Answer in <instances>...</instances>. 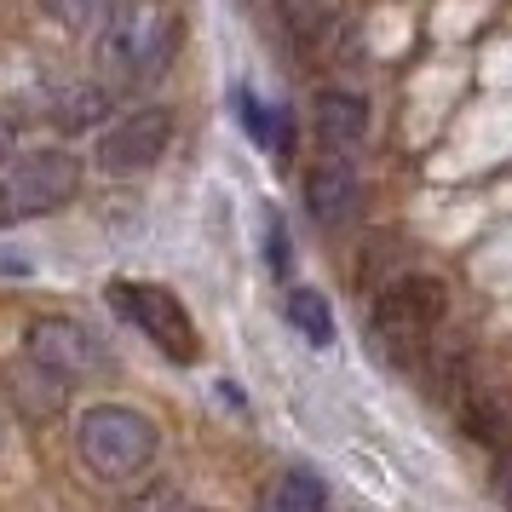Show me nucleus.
I'll return each mask as SVG.
<instances>
[{
  "mask_svg": "<svg viewBox=\"0 0 512 512\" xmlns=\"http://www.w3.org/2000/svg\"><path fill=\"white\" fill-rule=\"evenodd\" d=\"M75 449L104 484H133L156 461V420L127 403H93L75 426Z\"/></svg>",
  "mask_w": 512,
  "mask_h": 512,
  "instance_id": "f257e3e1",
  "label": "nucleus"
},
{
  "mask_svg": "<svg viewBox=\"0 0 512 512\" xmlns=\"http://www.w3.org/2000/svg\"><path fill=\"white\" fill-rule=\"evenodd\" d=\"M179 47V6L173 0H133L121 18L104 29V64L116 81H150L167 70Z\"/></svg>",
  "mask_w": 512,
  "mask_h": 512,
  "instance_id": "f03ea898",
  "label": "nucleus"
},
{
  "mask_svg": "<svg viewBox=\"0 0 512 512\" xmlns=\"http://www.w3.org/2000/svg\"><path fill=\"white\" fill-rule=\"evenodd\" d=\"M443 311H449V294H443L438 277H420V271H403V277L374 300V340L392 363H409L432 334H438Z\"/></svg>",
  "mask_w": 512,
  "mask_h": 512,
  "instance_id": "7ed1b4c3",
  "label": "nucleus"
},
{
  "mask_svg": "<svg viewBox=\"0 0 512 512\" xmlns=\"http://www.w3.org/2000/svg\"><path fill=\"white\" fill-rule=\"evenodd\" d=\"M81 185V162L70 150H35L24 162L6 167L0 179V225H24L41 213H58Z\"/></svg>",
  "mask_w": 512,
  "mask_h": 512,
  "instance_id": "20e7f679",
  "label": "nucleus"
},
{
  "mask_svg": "<svg viewBox=\"0 0 512 512\" xmlns=\"http://www.w3.org/2000/svg\"><path fill=\"white\" fill-rule=\"evenodd\" d=\"M110 305H116L127 323L139 328L150 346L173 357V363H196V323H190V311L179 305V294H167L156 282H110Z\"/></svg>",
  "mask_w": 512,
  "mask_h": 512,
  "instance_id": "39448f33",
  "label": "nucleus"
},
{
  "mask_svg": "<svg viewBox=\"0 0 512 512\" xmlns=\"http://www.w3.org/2000/svg\"><path fill=\"white\" fill-rule=\"evenodd\" d=\"M167 144H173V110L150 104V110L121 116L98 139V167L104 173H144V167H156L167 156Z\"/></svg>",
  "mask_w": 512,
  "mask_h": 512,
  "instance_id": "423d86ee",
  "label": "nucleus"
},
{
  "mask_svg": "<svg viewBox=\"0 0 512 512\" xmlns=\"http://www.w3.org/2000/svg\"><path fill=\"white\" fill-rule=\"evenodd\" d=\"M24 351H35L41 363H52L70 380H93V374H110V351L98 346V334L75 323V317H35L24 328Z\"/></svg>",
  "mask_w": 512,
  "mask_h": 512,
  "instance_id": "0eeeda50",
  "label": "nucleus"
},
{
  "mask_svg": "<svg viewBox=\"0 0 512 512\" xmlns=\"http://www.w3.org/2000/svg\"><path fill=\"white\" fill-rule=\"evenodd\" d=\"M0 386H6V403H12L29 426L58 420V415H64V403H70V374H58L52 363H41L35 351L12 357V363L0 369Z\"/></svg>",
  "mask_w": 512,
  "mask_h": 512,
  "instance_id": "6e6552de",
  "label": "nucleus"
},
{
  "mask_svg": "<svg viewBox=\"0 0 512 512\" xmlns=\"http://www.w3.org/2000/svg\"><path fill=\"white\" fill-rule=\"evenodd\" d=\"M357 208H363V173L346 162V150L323 156V162L305 173V213H311L323 231L351 225V219H357Z\"/></svg>",
  "mask_w": 512,
  "mask_h": 512,
  "instance_id": "1a4fd4ad",
  "label": "nucleus"
},
{
  "mask_svg": "<svg viewBox=\"0 0 512 512\" xmlns=\"http://www.w3.org/2000/svg\"><path fill=\"white\" fill-rule=\"evenodd\" d=\"M317 133L328 139V150H351L369 139V104L357 93H323L317 98Z\"/></svg>",
  "mask_w": 512,
  "mask_h": 512,
  "instance_id": "9d476101",
  "label": "nucleus"
},
{
  "mask_svg": "<svg viewBox=\"0 0 512 512\" xmlns=\"http://www.w3.org/2000/svg\"><path fill=\"white\" fill-rule=\"evenodd\" d=\"M340 18V0H277V24L300 41V47H317L328 41V29Z\"/></svg>",
  "mask_w": 512,
  "mask_h": 512,
  "instance_id": "9b49d317",
  "label": "nucleus"
},
{
  "mask_svg": "<svg viewBox=\"0 0 512 512\" xmlns=\"http://www.w3.org/2000/svg\"><path fill=\"white\" fill-rule=\"evenodd\" d=\"M236 110H242V121H248L254 144L277 150V156H288V150H294V116H288L282 104H271V110H265L254 93H236Z\"/></svg>",
  "mask_w": 512,
  "mask_h": 512,
  "instance_id": "f8f14e48",
  "label": "nucleus"
},
{
  "mask_svg": "<svg viewBox=\"0 0 512 512\" xmlns=\"http://www.w3.org/2000/svg\"><path fill=\"white\" fill-rule=\"evenodd\" d=\"M288 323L300 328L311 346H334V311L317 288H288Z\"/></svg>",
  "mask_w": 512,
  "mask_h": 512,
  "instance_id": "ddd939ff",
  "label": "nucleus"
},
{
  "mask_svg": "<svg viewBox=\"0 0 512 512\" xmlns=\"http://www.w3.org/2000/svg\"><path fill=\"white\" fill-rule=\"evenodd\" d=\"M52 18L70 29V35H104V29L121 18V6L127 0H47Z\"/></svg>",
  "mask_w": 512,
  "mask_h": 512,
  "instance_id": "4468645a",
  "label": "nucleus"
},
{
  "mask_svg": "<svg viewBox=\"0 0 512 512\" xmlns=\"http://www.w3.org/2000/svg\"><path fill=\"white\" fill-rule=\"evenodd\" d=\"M328 495H323V478H311V472H288L277 489H271V507L265 512H323Z\"/></svg>",
  "mask_w": 512,
  "mask_h": 512,
  "instance_id": "2eb2a0df",
  "label": "nucleus"
},
{
  "mask_svg": "<svg viewBox=\"0 0 512 512\" xmlns=\"http://www.w3.org/2000/svg\"><path fill=\"white\" fill-rule=\"evenodd\" d=\"M121 512H190V507L173 495V489H144V495H133Z\"/></svg>",
  "mask_w": 512,
  "mask_h": 512,
  "instance_id": "dca6fc26",
  "label": "nucleus"
},
{
  "mask_svg": "<svg viewBox=\"0 0 512 512\" xmlns=\"http://www.w3.org/2000/svg\"><path fill=\"white\" fill-rule=\"evenodd\" d=\"M265 259L277 265V277H288V231H282V219H277V213L265 219Z\"/></svg>",
  "mask_w": 512,
  "mask_h": 512,
  "instance_id": "f3484780",
  "label": "nucleus"
},
{
  "mask_svg": "<svg viewBox=\"0 0 512 512\" xmlns=\"http://www.w3.org/2000/svg\"><path fill=\"white\" fill-rule=\"evenodd\" d=\"M495 495H501V501L512 507V449L501 455V466H495Z\"/></svg>",
  "mask_w": 512,
  "mask_h": 512,
  "instance_id": "a211bd4d",
  "label": "nucleus"
},
{
  "mask_svg": "<svg viewBox=\"0 0 512 512\" xmlns=\"http://www.w3.org/2000/svg\"><path fill=\"white\" fill-rule=\"evenodd\" d=\"M0 449H6V426H0Z\"/></svg>",
  "mask_w": 512,
  "mask_h": 512,
  "instance_id": "6ab92c4d",
  "label": "nucleus"
}]
</instances>
